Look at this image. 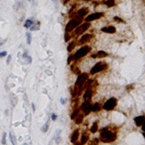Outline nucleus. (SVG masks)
<instances>
[{
    "instance_id": "6ab92c4d",
    "label": "nucleus",
    "mask_w": 145,
    "mask_h": 145,
    "mask_svg": "<svg viewBox=\"0 0 145 145\" xmlns=\"http://www.w3.org/2000/svg\"><path fill=\"white\" fill-rule=\"evenodd\" d=\"M101 109H102V106L99 104L98 103L94 104L92 106V111H93V112H99Z\"/></svg>"
},
{
    "instance_id": "a19ab883",
    "label": "nucleus",
    "mask_w": 145,
    "mask_h": 145,
    "mask_svg": "<svg viewBox=\"0 0 145 145\" xmlns=\"http://www.w3.org/2000/svg\"><path fill=\"white\" fill-rule=\"evenodd\" d=\"M84 1H92V0H84Z\"/></svg>"
},
{
    "instance_id": "e433bc0d",
    "label": "nucleus",
    "mask_w": 145,
    "mask_h": 145,
    "mask_svg": "<svg viewBox=\"0 0 145 145\" xmlns=\"http://www.w3.org/2000/svg\"><path fill=\"white\" fill-rule=\"evenodd\" d=\"M60 101H61V104H65V102H64V98H61V100H60Z\"/></svg>"
},
{
    "instance_id": "f3484780",
    "label": "nucleus",
    "mask_w": 145,
    "mask_h": 145,
    "mask_svg": "<svg viewBox=\"0 0 145 145\" xmlns=\"http://www.w3.org/2000/svg\"><path fill=\"white\" fill-rule=\"evenodd\" d=\"M75 121L76 124H80V123H82L83 121V114H78V115L75 118Z\"/></svg>"
},
{
    "instance_id": "2eb2a0df",
    "label": "nucleus",
    "mask_w": 145,
    "mask_h": 145,
    "mask_svg": "<svg viewBox=\"0 0 145 145\" xmlns=\"http://www.w3.org/2000/svg\"><path fill=\"white\" fill-rule=\"evenodd\" d=\"M79 138V130H75L74 132V133L72 134V138H71V141L72 142H76V141Z\"/></svg>"
},
{
    "instance_id": "6e6552de",
    "label": "nucleus",
    "mask_w": 145,
    "mask_h": 145,
    "mask_svg": "<svg viewBox=\"0 0 145 145\" xmlns=\"http://www.w3.org/2000/svg\"><path fill=\"white\" fill-rule=\"evenodd\" d=\"M102 17H104V13L102 12H98V13H93L92 15H89L85 17V21L86 22H91V21H93V20H96V19H99Z\"/></svg>"
},
{
    "instance_id": "4c0bfd02",
    "label": "nucleus",
    "mask_w": 145,
    "mask_h": 145,
    "mask_svg": "<svg viewBox=\"0 0 145 145\" xmlns=\"http://www.w3.org/2000/svg\"><path fill=\"white\" fill-rule=\"evenodd\" d=\"M70 0H64V5H65V4H67L68 2H69Z\"/></svg>"
},
{
    "instance_id": "f8f14e48",
    "label": "nucleus",
    "mask_w": 145,
    "mask_h": 145,
    "mask_svg": "<svg viewBox=\"0 0 145 145\" xmlns=\"http://www.w3.org/2000/svg\"><path fill=\"white\" fill-rule=\"evenodd\" d=\"M92 95H93V93H92V91H91V89L90 88H87L86 91H85V93L83 94V99L85 100V101H90L91 98H92Z\"/></svg>"
},
{
    "instance_id": "c756f323",
    "label": "nucleus",
    "mask_w": 145,
    "mask_h": 145,
    "mask_svg": "<svg viewBox=\"0 0 145 145\" xmlns=\"http://www.w3.org/2000/svg\"><path fill=\"white\" fill-rule=\"evenodd\" d=\"M113 19H114L115 21H118L119 23H125V22H124V21H123L122 19H121V18H120V17H115L113 18Z\"/></svg>"
},
{
    "instance_id": "7c9ffc66",
    "label": "nucleus",
    "mask_w": 145,
    "mask_h": 145,
    "mask_svg": "<svg viewBox=\"0 0 145 145\" xmlns=\"http://www.w3.org/2000/svg\"><path fill=\"white\" fill-rule=\"evenodd\" d=\"M6 133L3 134V139H2V144H6Z\"/></svg>"
},
{
    "instance_id": "c85d7f7f",
    "label": "nucleus",
    "mask_w": 145,
    "mask_h": 145,
    "mask_svg": "<svg viewBox=\"0 0 145 145\" xmlns=\"http://www.w3.org/2000/svg\"><path fill=\"white\" fill-rule=\"evenodd\" d=\"M75 43H71L69 44V46H68V48H67V50H68V52H71L73 49H74V47H75Z\"/></svg>"
},
{
    "instance_id": "4468645a",
    "label": "nucleus",
    "mask_w": 145,
    "mask_h": 145,
    "mask_svg": "<svg viewBox=\"0 0 145 145\" xmlns=\"http://www.w3.org/2000/svg\"><path fill=\"white\" fill-rule=\"evenodd\" d=\"M87 14H88V9L87 8H81L80 10H78L77 12V16L79 17H85Z\"/></svg>"
},
{
    "instance_id": "cd10ccee",
    "label": "nucleus",
    "mask_w": 145,
    "mask_h": 145,
    "mask_svg": "<svg viewBox=\"0 0 145 145\" xmlns=\"http://www.w3.org/2000/svg\"><path fill=\"white\" fill-rule=\"evenodd\" d=\"M26 42H27L28 45H30L31 42H32V35L30 33H26Z\"/></svg>"
},
{
    "instance_id": "72a5a7b5",
    "label": "nucleus",
    "mask_w": 145,
    "mask_h": 145,
    "mask_svg": "<svg viewBox=\"0 0 145 145\" xmlns=\"http://www.w3.org/2000/svg\"><path fill=\"white\" fill-rule=\"evenodd\" d=\"M56 118H57V116H56V114L53 113V114H52V120H53V121H55V120H56Z\"/></svg>"
},
{
    "instance_id": "ea45409f",
    "label": "nucleus",
    "mask_w": 145,
    "mask_h": 145,
    "mask_svg": "<svg viewBox=\"0 0 145 145\" xmlns=\"http://www.w3.org/2000/svg\"><path fill=\"white\" fill-rule=\"evenodd\" d=\"M53 2H56V1H57V0H52Z\"/></svg>"
},
{
    "instance_id": "0eeeda50",
    "label": "nucleus",
    "mask_w": 145,
    "mask_h": 145,
    "mask_svg": "<svg viewBox=\"0 0 145 145\" xmlns=\"http://www.w3.org/2000/svg\"><path fill=\"white\" fill-rule=\"evenodd\" d=\"M90 22H86V23L83 24V25H79L75 28V34L76 35H81L83 32H85L87 29L90 27Z\"/></svg>"
},
{
    "instance_id": "423d86ee",
    "label": "nucleus",
    "mask_w": 145,
    "mask_h": 145,
    "mask_svg": "<svg viewBox=\"0 0 145 145\" xmlns=\"http://www.w3.org/2000/svg\"><path fill=\"white\" fill-rule=\"evenodd\" d=\"M87 80H88V75L87 74H81L80 75L78 76L77 80H76L75 88H79L80 89Z\"/></svg>"
},
{
    "instance_id": "20e7f679",
    "label": "nucleus",
    "mask_w": 145,
    "mask_h": 145,
    "mask_svg": "<svg viewBox=\"0 0 145 145\" xmlns=\"http://www.w3.org/2000/svg\"><path fill=\"white\" fill-rule=\"evenodd\" d=\"M117 104V99L112 97V98H110L107 102H105V104H104L103 108L106 111H112L114 109V107Z\"/></svg>"
},
{
    "instance_id": "a878e982",
    "label": "nucleus",
    "mask_w": 145,
    "mask_h": 145,
    "mask_svg": "<svg viewBox=\"0 0 145 145\" xmlns=\"http://www.w3.org/2000/svg\"><path fill=\"white\" fill-rule=\"evenodd\" d=\"M79 112H80V110L79 109H77L76 111H75L73 113H72V115H71V119H73V120H75V118L76 116L79 114Z\"/></svg>"
},
{
    "instance_id": "79ce46f5",
    "label": "nucleus",
    "mask_w": 145,
    "mask_h": 145,
    "mask_svg": "<svg viewBox=\"0 0 145 145\" xmlns=\"http://www.w3.org/2000/svg\"><path fill=\"white\" fill-rule=\"evenodd\" d=\"M2 46V44H1V43H0V46Z\"/></svg>"
},
{
    "instance_id": "9d476101",
    "label": "nucleus",
    "mask_w": 145,
    "mask_h": 145,
    "mask_svg": "<svg viewBox=\"0 0 145 145\" xmlns=\"http://www.w3.org/2000/svg\"><path fill=\"white\" fill-rule=\"evenodd\" d=\"M134 122H135L137 126H142L143 123H144V116L141 115L138 116V117H135L134 118Z\"/></svg>"
},
{
    "instance_id": "f03ea898",
    "label": "nucleus",
    "mask_w": 145,
    "mask_h": 145,
    "mask_svg": "<svg viewBox=\"0 0 145 145\" xmlns=\"http://www.w3.org/2000/svg\"><path fill=\"white\" fill-rule=\"evenodd\" d=\"M82 22V17H78L77 18H73V19H71L68 24H67V25H66V27H65V31L66 32H71L73 29H75Z\"/></svg>"
},
{
    "instance_id": "a211bd4d",
    "label": "nucleus",
    "mask_w": 145,
    "mask_h": 145,
    "mask_svg": "<svg viewBox=\"0 0 145 145\" xmlns=\"http://www.w3.org/2000/svg\"><path fill=\"white\" fill-rule=\"evenodd\" d=\"M34 24H35V22H34L32 19H27V20L25 21V28H30Z\"/></svg>"
},
{
    "instance_id": "2f4dec72",
    "label": "nucleus",
    "mask_w": 145,
    "mask_h": 145,
    "mask_svg": "<svg viewBox=\"0 0 145 145\" xmlns=\"http://www.w3.org/2000/svg\"><path fill=\"white\" fill-rule=\"evenodd\" d=\"M6 55H7V53H6V51H4V52H1V53H0V58L5 57V56H6Z\"/></svg>"
},
{
    "instance_id": "f704fd0d",
    "label": "nucleus",
    "mask_w": 145,
    "mask_h": 145,
    "mask_svg": "<svg viewBox=\"0 0 145 145\" xmlns=\"http://www.w3.org/2000/svg\"><path fill=\"white\" fill-rule=\"evenodd\" d=\"M69 35H67V34H65V35H64V40H65V42H67V41L69 40Z\"/></svg>"
},
{
    "instance_id": "dca6fc26",
    "label": "nucleus",
    "mask_w": 145,
    "mask_h": 145,
    "mask_svg": "<svg viewBox=\"0 0 145 145\" xmlns=\"http://www.w3.org/2000/svg\"><path fill=\"white\" fill-rule=\"evenodd\" d=\"M107 55H108V54H107V53H105L104 51H99L96 54H93V55H92V57L93 58H95V57L103 58V57H106Z\"/></svg>"
},
{
    "instance_id": "1a4fd4ad",
    "label": "nucleus",
    "mask_w": 145,
    "mask_h": 145,
    "mask_svg": "<svg viewBox=\"0 0 145 145\" xmlns=\"http://www.w3.org/2000/svg\"><path fill=\"white\" fill-rule=\"evenodd\" d=\"M82 110L84 112V114H88L92 111V105L89 102H85L82 104Z\"/></svg>"
},
{
    "instance_id": "39448f33",
    "label": "nucleus",
    "mask_w": 145,
    "mask_h": 145,
    "mask_svg": "<svg viewBox=\"0 0 145 145\" xmlns=\"http://www.w3.org/2000/svg\"><path fill=\"white\" fill-rule=\"evenodd\" d=\"M106 68H107V64H105V63H103V62H100V63H97V64H95L93 68L91 69V74H92V75L97 74V73L103 71V70L106 69Z\"/></svg>"
},
{
    "instance_id": "9b49d317",
    "label": "nucleus",
    "mask_w": 145,
    "mask_h": 145,
    "mask_svg": "<svg viewBox=\"0 0 145 145\" xmlns=\"http://www.w3.org/2000/svg\"><path fill=\"white\" fill-rule=\"evenodd\" d=\"M102 31L104 32V33H108V34H114L116 32V29L114 26H106V27H103L102 28Z\"/></svg>"
},
{
    "instance_id": "b1692460",
    "label": "nucleus",
    "mask_w": 145,
    "mask_h": 145,
    "mask_svg": "<svg viewBox=\"0 0 145 145\" xmlns=\"http://www.w3.org/2000/svg\"><path fill=\"white\" fill-rule=\"evenodd\" d=\"M39 27H40V24L37 23V25H36V24H34L31 27H30V30H32V31H35V30H39Z\"/></svg>"
},
{
    "instance_id": "7ed1b4c3",
    "label": "nucleus",
    "mask_w": 145,
    "mask_h": 145,
    "mask_svg": "<svg viewBox=\"0 0 145 145\" xmlns=\"http://www.w3.org/2000/svg\"><path fill=\"white\" fill-rule=\"evenodd\" d=\"M90 51H91V47L88 46L81 47L78 51H76V53L75 54V55H74V58L76 59V60H77V59H80V58L85 56Z\"/></svg>"
},
{
    "instance_id": "bb28decb",
    "label": "nucleus",
    "mask_w": 145,
    "mask_h": 145,
    "mask_svg": "<svg viewBox=\"0 0 145 145\" xmlns=\"http://www.w3.org/2000/svg\"><path fill=\"white\" fill-rule=\"evenodd\" d=\"M48 127H49V122H47L43 127H42V132L43 133H46L47 131H48Z\"/></svg>"
},
{
    "instance_id": "5701e85b",
    "label": "nucleus",
    "mask_w": 145,
    "mask_h": 145,
    "mask_svg": "<svg viewBox=\"0 0 145 145\" xmlns=\"http://www.w3.org/2000/svg\"><path fill=\"white\" fill-rule=\"evenodd\" d=\"M23 57L25 58V59H26V63H28V64H29V63H31V62H32L31 56H30V55H28V54H27V53H26V52L24 53Z\"/></svg>"
},
{
    "instance_id": "c9c22d12",
    "label": "nucleus",
    "mask_w": 145,
    "mask_h": 145,
    "mask_svg": "<svg viewBox=\"0 0 145 145\" xmlns=\"http://www.w3.org/2000/svg\"><path fill=\"white\" fill-rule=\"evenodd\" d=\"M72 59H73V60H74V59H75V58H74V55H70L69 56V59H68V63H71V61H72Z\"/></svg>"
},
{
    "instance_id": "37998d69",
    "label": "nucleus",
    "mask_w": 145,
    "mask_h": 145,
    "mask_svg": "<svg viewBox=\"0 0 145 145\" xmlns=\"http://www.w3.org/2000/svg\"><path fill=\"white\" fill-rule=\"evenodd\" d=\"M29 1H31V0H29Z\"/></svg>"
},
{
    "instance_id": "473e14b6",
    "label": "nucleus",
    "mask_w": 145,
    "mask_h": 145,
    "mask_svg": "<svg viewBox=\"0 0 145 145\" xmlns=\"http://www.w3.org/2000/svg\"><path fill=\"white\" fill-rule=\"evenodd\" d=\"M11 59H12V56L9 54L8 56H7V59H6V64H10V62H11Z\"/></svg>"
},
{
    "instance_id": "412c9836",
    "label": "nucleus",
    "mask_w": 145,
    "mask_h": 145,
    "mask_svg": "<svg viewBox=\"0 0 145 145\" xmlns=\"http://www.w3.org/2000/svg\"><path fill=\"white\" fill-rule=\"evenodd\" d=\"M104 4L108 7H112L115 5V2H114V0H105Z\"/></svg>"
},
{
    "instance_id": "4be33fe9",
    "label": "nucleus",
    "mask_w": 145,
    "mask_h": 145,
    "mask_svg": "<svg viewBox=\"0 0 145 145\" xmlns=\"http://www.w3.org/2000/svg\"><path fill=\"white\" fill-rule=\"evenodd\" d=\"M90 131H91V133H96V132L98 131V123H97V122H94Z\"/></svg>"
},
{
    "instance_id": "aec40b11",
    "label": "nucleus",
    "mask_w": 145,
    "mask_h": 145,
    "mask_svg": "<svg viewBox=\"0 0 145 145\" xmlns=\"http://www.w3.org/2000/svg\"><path fill=\"white\" fill-rule=\"evenodd\" d=\"M9 136H10V141H11L12 144H14V145L17 144V139H16V135L13 133L12 132H10V133H9Z\"/></svg>"
},
{
    "instance_id": "393cba45",
    "label": "nucleus",
    "mask_w": 145,
    "mask_h": 145,
    "mask_svg": "<svg viewBox=\"0 0 145 145\" xmlns=\"http://www.w3.org/2000/svg\"><path fill=\"white\" fill-rule=\"evenodd\" d=\"M87 140H88V135H85V134H83V135L82 136L81 143H82V144H84V143H86Z\"/></svg>"
},
{
    "instance_id": "ddd939ff",
    "label": "nucleus",
    "mask_w": 145,
    "mask_h": 145,
    "mask_svg": "<svg viewBox=\"0 0 145 145\" xmlns=\"http://www.w3.org/2000/svg\"><path fill=\"white\" fill-rule=\"evenodd\" d=\"M93 37V35H89V34H86V35H83V36L81 37V39H80V43L81 44H84V43H86L88 41L90 40L91 38Z\"/></svg>"
},
{
    "instance_id": "58836bf2",
    "label": "nucleus",
    "mask_w": 145,
    "mask_h": 145,
    "mask_svg": "<svg viewBox=\"0 0 145 145\" xmlns=\"http://www.w3.org/2000/svg\"><path fill=\"white\" fill-rule=\"evenodd\" d=\"M32 107H33V111L35 112V104H32Z\"/></svg>"
},
{
    "instance_id": "f257e3e1",
    "label": "nucleus",
    "mask_w": 145,
    "mask_h": 145,
    "mask_svg": "<svg viewBox=\"0 0 145 145\" xmlns=\"http://www.w3.org/2000/svg\"><path fill=\"white\" fill-rule=\"evenodd\" d=\"M101 140L103 142H112L116 140V133L107 128H104L101 131Z\"/></svg>"
}]
</instances>
